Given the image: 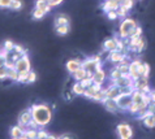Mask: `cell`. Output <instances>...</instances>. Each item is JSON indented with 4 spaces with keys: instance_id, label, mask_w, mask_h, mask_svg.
I'll return each instance as SVG.
<instances>
[{
    "instance_id": "19",
    "label": "cell",
    "mask_w": 155,
    "mask_h": 139,
    "mask_svg": "<svg viewBox=\"0 0 155 139\" xmlns=\"http://www.w3.org/2000/svg\"><path fill=\"white\" fill-rule=\"evenodd\" d=\"M35 8H38V9H42L45 13H48L51 9H52V7L50 5V3L46 2V0H37V2H35Z\"/></svg>"
},
{
    "instance_id": "5",
    "label": "cell",
    "mask_w": 155,
    "mask_h": 139,
    "mask_svg": "<svg viewBox=\"0 0 155 139\" xmlns=\"http://www.w3.org/2000/svg\"><path fill=\"white\" fill-rule=\"evenodd\" d=\"M15 68H16V70L18 73H21V72H30V70H31V65H30V59H29L28 53L22 55L18 60H17Z\"/></svg>"
},
{
    "instance_id": "10",
    "label": "cell",
    "mask_w": 155,
    "mask_h": 139,
    "mask_svg": "<svg viewBox=\"0 0 155 139\" xmlns=\"http://www.w3.org/2000/svg\"><path fill=\"white\" fill-rule=\"evenodd\" d=\"M125 56H127V53H124V52H121V51H117V50H115L112 52H108V60L115 65L121 63L123 60L125 59Z\"/></svg>"
},
{
    "instance_id": "36",
    "label": "cell",
    "mask_w": 155,
    "mask_h": 139,
    "mask_svg": "<svg viewBox=\"0 0 155 139\" xmlns=\"http://www.w3.org/2000/svg\"><path fill=\"white\" fill-rule=\"evenodd\" d=\"M120 5L124 7L128 11H130L133 8V5H134V0H123V2L120 3Z\"/></svg>"
},
{
    "instance_id": "49",
    "label": "cell",
    "mask_w": 155,
    "mask_h": 139,
    "mask_svg": "<svg viewBox=\"0 0 155 139\" xmlns=\"http://www.w3.org/2000/svg\"><path fill=\"white\" fill-rule=\"evenodd\" d=\"M147 109L151 112V113H155V102H151V103L149 104V105H147Z\"/></svg>"
},
{
    "instance_id": "32",
    "label": "cell",
    "mask_w": 155,
    "mask_h": 139,
    "mask_svg": "<svg viewBox=\"0 0 155 139\" xmlns=\"http://www.w3.org/2000/svg\"><path fill=\"white\" fill-rule=\"evenodd\" d=\"M123 76V73L121 72H120L119 70V69L117 68H114L112 69V70H111V74H110V78H111V81H115V79H117V78H120V77H121Z\"/></svg>"
},
{
    "instance_id": "27",
    "label": "cell",
    "mask_w": 155,
    "mask_h": 139,
    "mask_svg": "<svg viewBox=\"0 0 155 139\" xmlns=\"http://www.w3.org/2000/svg\"><path fill=\"white\" fill-rule=\"evenodd\" d=\"M69 25H60V26H55V31H56L58 35H67L68 33H69Z\"/></svg>"
},
{
    "instance_id": "41",
    "label": "cell",
    "mask_w": 155,
    "mask_h": 139,
    "mask_svg": "<svg viewBox=\"0 0 155 139\" xmlns=\"http://www.w3.org/2000/svg\"><path fill=\"white\" fill-rule=\"evenodd\" d=\"M106 15H107V18L111 20V21H115V20H117V18H119L117 12H116V11H110V12H107Z\"/></svg>"
},
{
    "instance_id": "17",
    "label": "cell",
    "mask_w": 155,
    "mask_h": 139,
    "mask_svg": "<svg viewBox=\"0 0 155 139\" xmlns=\"http://www.w3.org/2000/svg\"><path fill=\"white\" fill-rule=\"evenodd\" d=\"M103 50H104L106 52H112L115 50H117V38H110L107 39V40H104V43H103Z\"/></svg>"
},
{
    "instance_id": "42",
    "label": "cell",
    "mask_w": 155,
    "mask_h": 139,
    "mask_svg": "<svg viewBox=\"0 0 155 139\" xmlns=\"http://www.w3.org/2000/svg\"><path fill=\"white\" fill-rule=\"evenodd\" d=\"M35 81H37V74H35V72H31V70H30L29 74H28V83H34Z\"/></svg>"
},
{
    "instance_id": "45",
    "label": "cell",
    "mask_w": 155,
    "mask_h": 139,
    "mask_svg": "<svg viewBox=\"0 0 155 139\" xmlns=\"http://www.w3.org/2000/svg\"><path fill=\"white\" fill-rule=\"evenodd\" d=\"M12 0H0V8H9Z\"/></svg>"
},
{
    "instance_id": "43",
    "label": "cell",
    "mask_w": 155,
    "mask_h": 139,
    "mask_svg": "<svg viewBox=\"0 0 155 139\" xmlns=\"http://www.w3.org/2000/svg\"><path fill=\"white\" fill-rule=\"evenodd\" d=\"M37 138H39V139H46V138H48V133H47L46 130L38 129V133H37Z\"/></svg>"
},
{
    "instance_id": "48",
    "label": "cell",
    "mask_w": 155,
    "mask_h": 139,
    "mask_svg": "<svg viewBox=\"0 0 155 139\" xmlns=\"http://www.w3.org/2000/svg\"><path fill=\"white\" fill-rule=\"evenodd\" d=\"M143 65H145V76H143V77L149 78V74H150V65H149L147 63H143Z\"/></svg>"
},
{
    "instance_id": "50",
    "label": "cell",
    "mask_w": 155,
    "mask_h": 139,
    "mask_svg": "<svg viewBox=\"0 0 155 139\" xmlns=\"http://www.w3.org/2000/svg\"><path fill=\"white\" fill-rule=\"evenodd\" d=\"M3 65H5V56L0 53V66H3Z\"/></svg>"
},
{
    "instance_id": "14",
    "label": "cell",
    "mask_w": 155,
    "mask_h": 139,
    "mask_svg": "<svg viewBox=\"0 0 155 139\" xmlns=\"http://www.w3.org/2000/svg\"><path fill=\"white\" fill-rule=\"evenodd\" d=\"M102 85H98V83H93L91 86H89V87H86L85 91H84V96L87 98V99H93L95 96V94L98 92L99 90H102Z\"/></svg>"
},
{
    "instance_id": "38",
    "label": "cell",
    "mask_w": 155,
    "mask_h": 139,
    "mask_svg": "<svg viewBox=\"0 0 155 139\" xmlns=\"http://www.w3.org/2000/svg\"><path fill=\"white\" fill-rule=\"evenodd\" d=\"M116 12H117V16H119V18H125V17L128 16V9H125V8L124 7H121L120 5L117 9H116Z\"/></svg>"
},
{
    "instance_id": "23",
    "label": "cell",
    "mask_w": 155,
    "mask_h": 139,
    "mask_svg": "<svg viewBox=\"0 0 155 139\" xmlns=\"http://www.w3.org/2000/svg\"><path fill=\"white\" fill-rule=\"evenodd\" d=\"M84 91H85V87L81 85L80 81H76V83H73V86H72V94H74V95H84Z\"/></svg>"
},
{
    "instance_id": "18",
    "label": "cell",
    "mask_w": 155,
    "mask_h": 139,
    "mask_svg": "<svg viewBox=\"0 0 155 139\" xmlns=\"http://www.w3.org/2000/svg\"><path fill=\"white\" fill-rule=\"evenodd\" d=\"M120 7V3L117 0H104V3H103L102 5V9L103 12H110V11H116L117 8Z\"/></svg>"
},
{
    "instance_id": "11",
    "label": "cell",
    "mask_w": 155,
    "mask_h": 139,
    "mask_svg": "<svg viewBox=\"0 0 155 139\" xmlns=\"http://www.w3.org/2000/svg\"><path fill=\"white\" fill-rule=\"evenodd\" d=\"M106 78H107V74H106V72H104V69L103 68L95 70L93 73V76H91L93 83H98V85H102V86H103V83H104Z\"/></svg>"
},
{
    "instance_id": "20",
    "label": "cell",
    "mask_w": 155,
    "mask_h": 139,
    "mask_svg": "<svg viewBox=\"0 0 155 139\" xmlns=\"http://www.w3.org/2000/svg\"><path fill=\"white\" fill-rule=\"evenodd\" d=\"M145 94H146V92H143V91H141V90H134V91L132 92V100H133V103L141 104L142 102H143Z\"/></svg>"
},
{
    "instance_id": "30",
    "label": "cell",
    "mask_w": 155,
    "mask_h": 139,
    "mask_svg": "<svg viewBox=\"0 0 155 139\" xmlns=\"http://www.w3.org/2000/svg\"><path fill=\"white\" fill-rule=\"evenodd\" d=\"M106 98V91L104 89H102V90H99L98 92L95 94V96H94L91 100H95V102H99V103H102V100Z\"/></svg>"
},
{
    "instance_id": "13",
    "label": "cell",
    "mask_w": 155,
    "mask_h": 139,
    "mask_svg": "<svg viewBox=\"0 0 155 139\" xmlns=\"http://www.w3.org/2000/svg\"><path fill=\"white\" fill-rule=\"evenodd\" d=\"M102 104L104 105V108L111 113H116L119 111V107H117V103H116L115 99H111V98H104L102 100Z\"/></svg>"
},
{
    "instance_id": "34",
    "label": "cell",
    "mask_w": 155,
    "mask_h": 139,
    "mask_svg": "<svg viewBox=\"0 0 155 139\" xmlns=\"http://www.w3.org/2000/svg\"><path fill=\"white\" fill-rule=\"evenodd\" d=\"M46 13L43 12L42 9H38V8H35V9L33 11V18L34 20H42L43 17H45Z\"/></svg>"
},
{
    "instance_id": "46",
    "label": "cell",
    "mask_w": 155,
    "mask_h": 139,
    "mask_svg": "<svg viewBox=\"0 0 155 139\" xmlns=\"http://www.w3.org/2000/svg\"><path fill=\"white\" fill-rule=\"evenodd\" d=\"M133 35H137V37H141V35H142V29H141V26H138V25L136 26V29H134V31H133L132 37H133Z\"/></svg>"
},
{
    "instance_id": "15",
    "label": "cell",
    "mask_w": 155,
    "mask_h": 139,
    "mask_svg": "<svg viewBox=\"0 0 155 139\" xmlns=\"http://www.w3.org/2000/svg\"><path fill=\"white\" fill-rule=\"evenodd\" d=\"M104 91H106V98H111V99H116L120 94H121L120 87L119 86H116V85H114V83H111L108 87H106Z\"/></svg>"
},
{
    "instance_id": "24",
    "label": "cell",
    "mask_w": 155,
    "mask_h": 139,
    "mask_svg": "<svg viewBox=\"0 0 155 139\" xmlns=\"http://www.w3.org/2000/svg\"><path fill=\"white\" fill-rule=\"evenodd\" d=\"M60 25H69V17L65 15H59L55 18V26H60Z\"/></svg>"
},
{
    "instance_id": "39",
    "label": "cell",
    "mask_w": 155,
    "mask_h": 139,
    "mask_svg": "<svg viewBox=\"0 0 155 139\" xmlns=\"http://www.w3.org/2000/svg\"><path fill=\"white\" fill-rule=\"evenodd\" d=\"M80 82H81V85H82L85 89L93 85V79H91V77H85V78H82V79H81Z\"/></svg>"
},
{
    "instance_id": "44",
    "label": "cell",
    "mask_w": 155,
    "mask_h": 139,
    "mask_svg": "<svg viewBox=\"0 0 155 139\" xmlns=\"http://www.w3.org/2000/svg\"><path fill=\"white\" fill-rule=\"evenodd\" d=\"M13 51L18 52V53H21V55H25V53H26V50H25L22 46H20V44H15V48H13Z\"/></svg>"
},
{
    "instance_id": "31",
    "label": "cell",
    "mask_w": 155,
    "mask_h": 139,
    "mask_svg": "<svg viewBox=\"0 0 155 139\" xmlns=\"http://www.w3.org/2000/svg\"><path fill=\"white\" fill-rule=\"evenodd\" d=\"M21 8H22V2H21V0H12L9 9H12V11H20Z\"/></svg>"
},
{
    "instance_id": "33",
    "label": "cell",
    "mask_w": 155,
    "mask_h": 139,
    "mask_svg": "<svg viewBox=\"0 0 155 139\" xmlns=\"http://www.w3.org/2000/svg\"><path fill=\"white\" fill-rule=\"evenodd\" d=\"M28 74H29V72H21V73H18L17 82H18V83H28Z\"/></svg>"
},
{
    "instance_id": "21",
    "label": "cell",
    "mask_w": 155,
    "mask_h": 139,
    "mask_svg": "<svg viewBox=\"0 0 155 139\" xmlns=\"http://www.w3.org/2000/svg\"><path fill=\"white\" fill-rule=\"evenodd\" d=\"M22 133H24V129L18 126V125H16L11 129V137L13 139H22Z\"/></svg>"
},
{
    "instance_id": "8",
    "label": "cell",
    "mask_w": 155,
    "mask_h": 139,
    "mask_svg": "<svg viewBox=\"0 0 155 139\" xmlns=\"http://www.w3.org/2000/svg\"><path fill=\"white\" fill-rule=\"evenodd\" d=\"M133 87H134V90H141L146 94H149L150 91H151L149 87V82H147V78L146 77H140L138 79L133 81Z\"/></svg>"
},
{
    "instance_id": "51",
    "label": "cell",
    "mask_w": 155,
    "mask_h": 139,
    "mask_svg": "<svg viewBox=\"0 0 155 139\" xmlns=\"http://www.w3.org/2000/svg\"><path fill=\"white\" fill-rule=\"evenodd\" d=\"M150 98H151V102H155V90H153V91H150Z\"/></svg>"
},
{
    "instance_id": "29",
    "label": "cell",
    "mask_w": 155,
    "mask_h": 139,
    "mask_svg": "<svg viewBox=\"0 0 155 139\" xmlns=\"http://www.w3.org/2000/svg\"><path fill=\"white\" fill-rule=\"evenodd\" d=\"M116 68H117L123 74H129V64L128 63H120L116 65Z\"/></svg>"
},
{
    "instance_id": "1",
    "label": "cell",
    "mask_w": 155,
    "mask_h": 139,
    "mask_svg": "<svg viewBox=\"0 0 155 139\" xmlns=\"http://www.w3.org/2000/svg\"><path fill=\"white\" fill-rule=\"evenodd\" d=\"M30 111H31L33 120L38 124L39 128L47 126L52 120V109L47 104H33L30 107Z\"/></svg>"
},
{
    "instance_id": "12",
    "label": "cell",
    "mask_w": 155,
    "mask_h": 139,
    "mask_svg": "<svg viewBox=\"0 0 155 139\" xmlns=\"http://www.w3.org/2000/svg\"><path fill=\"white\" fill-rule=\"evenodd\" d=\"M114 85L119 86V87H125V86H133V79L130 78V76L129 74H123L120 78H117V79L115 81H111Z\"/></svg>"
},
{
    "instance_id": "2",
    "label": "cell",
    "mask_w": 155,
    "mask_h": 139,
    "mask_svg": "<svg viewBox=\"0 0 155 139\" xmlns=\"http://www.w3.org/2000/svg\"><path fill=\"white\" fill-rule=\"evenodd\" d=\"M136 26H137L136 20L128 18V17H125V18L121 21V24H120V27H119V37L121 38V39H127V38H129V37H132V34H133V31H134Z\"/></svg>"
},
{
    "instance_id": "35",
    "label": "cell",
    "mask_w": 155,
    "mask_h": 139,
    "mask_svg": "<svg viewBox=\"0 0 155 139\" xmlns=\"http://www.w3.org/2000/svg\"><path fill=\"white\" fill-rule=\"evenodd\" d=\"M145 47H146V40H145L143 38H142L141 40H140L138 44L134 47V52H137V53H141V52L145 50Z\"/></svg>"
},
{
    "instance_id": "3",
    "label": "cell",
    "mask_w": 155,
    "mask_h": 139,
    "mask_svg": "<svg viewBox=\"0 0 155 139\" xmlns=\"http://www.w3.org/2000/svg\"><path fill=\"white\" fill-rule=\"evenodd\" d=\"M82 68L86 70V73H87L86 77H91L94 72L102 68V59L99 57V56H93V57L85 59L82 61Z\"/></svg>"
},
{
    "instance_id": "47",
    "label": "cell",
    "mask_w": 155,
    "mask_h": 139,
    "mask_svg": "<svg viewBox=\"0 0 155 139\" xmlns=\"http://www.w3.org/2000/svg\"><path fill=\"white\" fill-rule=\"evenodd\" d=\"M61 3H63V0H50V5L52 8L54 7H59Z\"/></svg>"
},
{
    "instance_id": "40",
    "label": "cell",
    "mask_w": 155,
    "mask_h": 139,
    "mask_svg": "<svg viewBox=\"0 0 155 139\" xmlns=\"http://www.w3.org/2000/svg\"><path fill=\"white\" fill-rule=\"evenodd\" d=\"M7 74H8V68L5 66V65L0 66V81L7 79Z\"/></svg>"
},
{
    "instance_id": "26",
    "label": "cell",
    "mask_w": 155,
    "mask_h": 139,
    "mask_svg": "<svg viewBox=\"0 0 155 139\" xmlns=\"http://www.w3.org/2000/svg\"><path fill=\"white\" fill-rule=\"evenodd\" d=\"M72 76H73V79H74V81H81L82 78H85L86 76H87V73H86L85 69L81 66L80 69H77L74 73H72Z\"/></svg>"
},
{
    "instance_id": "37",
    "label": "cell",
    "mask_w": 155,
    "mask_h": 139,
    "mask_svg": "<svg viewBox=\"0 0 155 139\" xmlns=\"http://www.w3.org/2000/svg\"><path fill=\"white\" fill-rule=\"evenodd\" d=\"M13 48H15V43L12 42V40H5V42H4L3 50L5 51V52H11V51H13Z\"/></svg>"
},
{
    "instance_id": "6",
    "label": "cell",
    "mask_w": 155,
    "mask_h": 139,
    "mask_svg": "<svg viewBox=\"0 0 155 139\" xmlns=\"http://www.w3.org/2000/svg\"><path fill=\"white\" fill-rule=\"evenodd\" d=\"M116 133H117L119 138L121 139H129L133 137V130L130 128V125L128 124H119L116 128Z\"/></svg>"
},
{
    "instance_id": "52",
    "label": "cell",
    "mask_w": 155,
    "mask_h": 139,
    "mask_svg": "<svg viewBox=\"0 0 155 139\" xmlns=\"http://www.w3.org/2000/svg\"><path fill=\"white\" fill-rule=\"evenodd\" d=\"M46 2H48V3H50V0H46Z\"/></svg>"
},
{
    "instance_id": "16",
    "label": "cell",
    "mask_w": 155,
    "mask_h": 139,
    "mask_svg": "<svg viewBox=\"0 0 155 139\" xmlns=\"http://www.w3.org/2000/svg\"><path fill=\"white\" fill-rule=\"evenodd\" d=\"M81 66H82V61L78 59H71V60H68L67 61V65H65V68H67V70L71 73H74L77 69H80Z\"/></svg>"
},
{
    "instance_id": "53",
    "label": "cell",
    "mask_w": 155,
    "mask_h": 139,
    "mask_svg": "<svg viewBox=\"0 0 155 139\" xmlns=\"http://www.w3.org/2000/svg\"><path fill=\"white\" fill-rule=\"evenodd\" d=\"M0 53H2V50H0Z\"/></svg>"
},
{
    "instance_id": "25",
    "label": "cell",
    "mask_w": 155,
    "mask_h": 139,
    "mask_svg": "<svg viewBox=\"0 0 155 139\" xmlns=\"http://www.w3.org/2000/svg\"><path fill=\"white\" fill-rule=\"evenodd\" d=\"M143 125L146 128H149V129H153V128H155V113H153V115H150V116H147V117H145L143 120Z\"/></svg>"
},
{
    "instance_id": "28",
    "label": "cell",
    "mask_w": 155,
    "mask_h": 139,
    "mask_svg": "<svg viewBox=\"0 0 155 139\" xmlns=\"http://www.w3.org/2000/svg\"><path fill=\"white\" fill-rule=\"evenodd\" d=\"M7 78H9V79H11V81H13V82H17V78H18V72L16 70V68L8 69Z\"/></svg>"
},
{
    "instance_id": "22",
    "label": "cell",
    "mask_w": 155,
    "mask_h": 139,
    "mask_svg": "<svg viewBox=\"0 0 155 139\" xmlns=\"http://www.w3.org/2000/svg\"><path fill=\"white\" fill-rule=\"evenodd\" d=\"M37 133H38V129H30V128L25 129L22 133V139H35Z\"/></svg>"
},
{
    "instance_id": "4",
    "label": "cell",
    "mask_w": 155,
    "mask_h": 139,
    "mask_svg": "<svg viewBox=\"0 0 155 139\" xmlns=\"http://www.w3.org/2000/svg\"><path fill=\"white\" fill-rule=\"evenodd\" d=\"M115 100H116V103H117L119 109H121V111H128L129 107H130V104L133 103L132 94H120Z\"/></svg>"
},
{
    "instance_id": "7",
    "label": "cell",
    "mask_w": 155,
    "mask_h": 139,
    "mask_svg": "<svg viewBox=\"0 0 155 139\" xmlns=\"http://www.w3.org/2000/svg\"><path fill=\"white\" fill-rule=\"evenodd\" d=\"M31 120H33V116H31V111H30V108L29 109L22 111L20 113V116H18V126H21L25 130L29 126V124H30V121Z\"/></svg>"
},
{
    "instance_id": "9",
    "label": "cell",
    "mask_w": 155,
    "mask_h": 139,
    "mask_svg": "<svg viewBox=\"0 0 155 139\" xmlns=\"http://www.w3.org/2000/svg\"><path fill=\"white\" fill-rule=\"evenodd\" d=\"M141 64V60L140 59H134L132 63H129V76L133 81L138 79L141 77L140 73H138V65Z\"/></svg>"
}]
</instances>
